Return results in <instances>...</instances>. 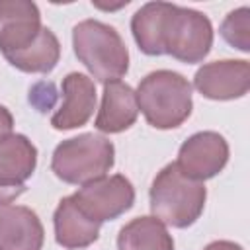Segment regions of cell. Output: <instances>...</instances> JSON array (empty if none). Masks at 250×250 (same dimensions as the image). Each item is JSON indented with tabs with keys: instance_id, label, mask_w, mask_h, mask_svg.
Returning <instances> with one entry per match:
<instances>
[{
	"instance_id": "1",
	"label": "cell",
	"mask_w": 250,
	"mask_h": 250,
	"mask_svg": "<svg viewBox=\"0 0 250 250\" xmlns=\"http://www.w3.org/2000/svg\"><path fill=\"white\" fill-rule=\"evenodd\" d=\"M139 111L154 129L180 127L193 109L189 80L168 68L148 72L135 90Z\"/></svg>"
},
{
	"instance_id": "2",
	"label": "cell",
	"mask_w": 250,
	"mask_h": 250,
	"mask_svg": "<svg viewBox=\"0 0 250 250\" xmlns=\"http://www.w3.org/2000/svg\"><path fill=\"white\" fill-rule=\"evenodd\" d=\"M148 199L152 217L162 225L188 229L201 217L207 189L203 182L186 176L176 162H170L152 180Z\"/></svg>"
},
{
	"instance_id": "3",
	"label": "cell",
	"mask_w": 250,
	"mask_h": 250,
	"mask_svg": "<svg viewBox=\"0 0 250 250\" xmlns=\"http://www.w3.org/2000/svg\"><path fill=\"white\" fill-rule=\"evenodd\" d=\"M213 47L211 20L193 8L162 2L158 25L160 55H170L180 62H201Z\"/></svg>"
},
{
	"instance_id": "4",
	"label": "cell",
	"mask_w": 250,
	"mask_h": 250,
	"mask_svg": "<svg viewBox=\"0 0 250 250\" xmlns=\"http://www.w3.org/2000/svg\"><path fill=\"white\" fill-rule=\"evenodd\" d=\"M78 61L102 84L119 80L129 70V51L115 27L100 20H82L72 29Z\"/></svg>"
},
{
	"instance_id": "5",
	"label": "cell",
	"mask_w": 250,
	"mask_h": 250,
	"mask_svg": "<svg viewBox=\"0 0 250 250\" xmlns=\"http://www.w3.org/2000/svg\"><path fill=\"white\" fill-rule=\"evenodd\" d=\"M115 164L113 143L98 133H82L57 145L51 156L53 174L64 184L86 186L107 176Z\"/></svg>"
},
{
	"instance_id": "6",
	"label": "cell",
	"mask_w": 250,
	"mask_h": 250,
	"mask_svg": "<svg viewBox=\"0 0 250 250\" xmlns=\"http://www.w3.org/2000/svg\"><path fill=\"white\" fill-rule=\"evenodd\" d=\"M76 207L96 223H105L127 213L135 203V188L123 174L104 176L74 191Z\"/></svg>"
},
{
	"instance_id": "7",
	"label": "cell",
	"mask_w": 250,
	"mask_h": 250,
	"mask_svg": "<svg viewBox=\"0 0 250 250\" xmlns=\"http://www.w3.org/2000/svg\"><path fill=\"white\" fill-rule=\"evenodd\" d=\"M229 162V143L217 131H199L188 137L178 150V168L197 180L215 178Z\"/></svg>"
},
{
	"instance_id": "8",
	"label": "cell",
	"mask_w": 250,
	"mask_h": 250,
	"mask_svg": "<svg viewBox=\"0 0 250 250\" xmlns=\"http://www.w3.org/2000/svg\"><path fill=\"white\" fill-rule=\"evenodd\" d=\"M193 88L207 100L227 102L238 100L250 88V62L244 59L213 61L197 68Z\"/></svg>"
},
{
	"instance_id": "9",
	"label": "cell",
	"mask_w": 250,
	"mask_h": 250,
	"mask_svg": "<svg viewBox=\"0 0 250 250\" xmlns=\"http://www.w3.org/2000/svg\"><path fill=\"white\" fill-rule=\"evenodd\" d=\"M41 12L29 0H0V51L2 55L29 47L41 33Z\"/></svg>"
},
{
	"instance_id": "10",
	"label": "cell",
	"mask_w": 250,
	"mask_h": 250,
	"mask_svg": "<svg viewBox=\"0 0 250 250\" xmlns=\"http://www.w3.org/2000/svg\"><path fill=\"white\" fill-rule=\"evenodd\" d=\"M62 104L51 115L57 131H70L86 125L96 109V84L82 72H68L61 84Z\"/></svg>"
},
{
	"instance_id": "11",
	"label": "cell",
	"mask_w": 250,
	"mask_h": 250,
	"mask_svg": "<svg viewBox=\"0 0 250 250\" xmlns=\"http://www.w3.org/2000/svg\"><path fill=\"white\" fill-rule=\"evenodd\" d=\"M45 230L37 213L25 205L0 207V250H41Z\"/></svg>"
},
{
	"instance_id": "12",
	"label": "cell",
	"mask_w": 250,
	"mask_h": 250,
	"mask_svg": "<svg viewBox=\"0 0 250 250\" xmlns=\"http://www.w3.org/2000/svg\"><path fill=\"white\" fill-rule=\"evenodd\" d=\"M137 117H139V105H137L135 90L121 80L104 84L102 105L98 109L94 127L100 133L113 135L133 127Z\"/></svg>"
},
{
	"instance_id": "13",
	"label": "cell",
	"mask_w": 250,
	"mask_h": 250,
	"mask_svg": "<svg viewBox=\"0 0 250 250\" xmlns=\"http://www.w3.org/2000/svg\"><path fill=\"white\" fill-rule=\"evenodd\" d=\"M55 240L64 250H82L100 238V223L86 217L70 195L62 197L53 213Z\"/></svg>"
},
{
	"instance_id": "14",
	"label": "cell",
	"mask_w": 250,
	"mask_h": 250,
	"mask_svg": "<svg viewBox=\"0 0 250 250\" xmlns=\"http://www.w3.org/2000/svg\"><path fill=\"white\" fill-rule=\"evenodd\" d=\"M37 148L21 133L0 137V184L23 186L35 172Z\"/></svg>"
},
{
	"instance_id": "15",
	"label": "cell",
	"mask_w": 250,
	"mask_h": 250,
	"mask_svg": "<svg viewBox=\"0 0 250 250\" xmlns=\"http://www.w3.org/2000/svg\"><path fill=\"white\" fill-rule=\"evenodd\" d=\"M4 59L21 72L49 74L61 59V43L49 27H43L37 39L29 47L16 51V53H8L4 55Z\"/></svg>"
},
{
	"instance_id": "16",
	"label": "cell",
	"mask_w": 250,
	"mask_h": 250,
	"mask_svg": "<svg viewBox=\"0 0 250 250\" xmlns=\"http://www.w3.org/2000/svg\"><path fill=\"white\" fill-rule=\"evenodd\" d=\"M117 250H174V238L156 217H137L121 227Z\"/></svg>"
},
{
	"instance_id": "17",
	"label": "cell",
	"mask_w": 250,
	"mask_h": 250,
	"mask_svg": "<svg viewBox=\"0 0 250 250\" xmlns=\"http://www.w3.org/2000/svg\"><path fill=\"white\" fill-rule=\"evenodd\" d=\"M221 37L242 53H250V8L240 6L229 12L219 27Z\"/></svg>"
},
{
	"instance_id": "18",
	"label": "cell",
	"mask_w": 250,
	"mask_h": 250,
	"mask_svg": "<svg viewBox=\"0 0 250 250\" xmlns=\"http://www.w3.org/2000/svg\"><path fill=\"white\" fill-rule=\"evenodd\" d=\"M55 100H57V94L51 82H39L29 90V102L43 113L55 105Z\"/></svg>"
},
{
	"instance_id": "19",
	"label": "cell",
	"mask_w": 250,
	"mask_h": 250,
	"mask_svg": "<svg viewBox=\"0 0 250 250\" xmlns=\"http://www.w3.org/2000/svg\"><path fill=\"white\" fill-rule=\"evenodd\" d=\"M25 191V186H2L0 184V207L10 205Z\"/></svg>"
},
{
	"instance_id": "20",
	"label": "cell",
	"mask_w": 250,
	"mask_h": 250,
	"mask_svg": "<svg viewBox=\"0 0 250 250\" xmlns=\"http://www.w3.org/2000/svg\"><path fill=\"white\" fill-rule=\"evenodd\" d=\"M12 129H14V117H12V113H10L8 107L0 105V137L10 135Z\"/></svg>"
},
{
	"instance_id": "21",
	"label": "cell",
	"mask_w": 250,
	"mask_h": 250,
	"mask_svg": "<svg viewBox=\"0 0 250 250\" xmlns=\"http://www.w3.org/2000/svg\"><path fill=\"white\" fill-rule=\"evenodd\" d=\"M203 250H244V248L232 240H213Z\"/></svg>"
}]
</instances>
